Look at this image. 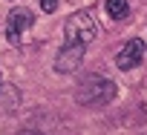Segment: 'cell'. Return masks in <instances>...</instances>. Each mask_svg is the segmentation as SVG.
<instances>
[{
    "mask_svg": "<svg viewBox=\"0 0 147 135\" xmlns=\"http://www.w3.org/2000/svg\"><path fill=\"white\" fill-rule=\"evenodd\" d=\"M107 15L113 20H124L130 15V6H127V0H107Z\"/></svg>",
    "mask_w": 147,
    "mask_h": 135,
    "instance_id": "6",
    "label": "cell"
},
{
    "mask_svg": "<svg viewBox=\"0 0 147 135\" xmlns=\"http://www.w3.org/2000/svg\"><path fill=\"white\" fill-rule=\"evenodd\" d=\"M40 6H43V12H55L58 9V0H40Z\"/></svg>",
    "mask_w": 147,
    "mask_h": 135,
    "instance_id": "7",
    "label": "cell"
},
{
    "mask_svg": "<svg viewBox=\"0 0 147 135\" xmlns=\"http://www.w3.org/2000/svg\"><path fill=\"white\" fill-rule=\"evenodd\" d=\"M115 98V84H110L107 78H95V81H87L78 92V101L84 106H101V104H110Z\"/></svg>",
    "mask_w": 147,
    "mask_h": 135,
    "instance_id": "2",
    "label": "cell"
},
{
    "mask_svg": "<svg viewBox=\"0 0 147 135\" xmlns=\"http://www.w3.org/2000/svg\"><path fill=\"white\" fill-rule=\"evenodd\" d=\"M32 23H35V15H32L26 6H18V9H12V12H9L6 32H9V37H12V40H18L26 29H32Z\"/></svg>",
    "mask_w": 147,
    "mask_h": 135,
    "instance_id": "4",
    "label": "cell"
},
{
    "mask_svg": "<svg viewBox=\"0 0 147 135\" xmlns=\"http://www.w3.org/2000/svg\"><path fill=\"white\" fill-rule=\"evenodd\" d=\"M98 35V20L90 15V12H75L72 17H66L63 23V37L66 43H81V46H90Z\"/></svg>",
    "mask_w": 147,
    "mask_h": 135,
    "instance_id": "1",
    "label": "cell"
},
{
    "mask_svg": "<svg viewBox=\"0 0 147 135\" xmlns=\"http://www.w3.org/2000/svg\"><path fill=\"white\" fill-rule=\"evenodd\" d=\"M144 52H147V46H144L141 40H127L124 49L115 55L118 69H136V66L141 63V57H144Z\"/></svg>",
    "mask_w": 147,
    "mask_h": 135,
    "instance_id": "5",
    "label": "cell"
},
{
    "mask_svg": "<svg viewBox=\"0 0 147 135\" xmlns=\"http://www.w3.org/2000/svg\"><path fill=\"white\" fill-rule=\"evenodd\" d=\"M81 60H84V46L81 43H66L55 57V69L61 75H69V72H75L81 66Z\"/></svg>",
    "mask_w": 147,
    "mask_h": 135,
    "instance_id": "3",
    "label": "cell"
}]
</instances>
